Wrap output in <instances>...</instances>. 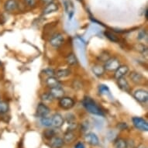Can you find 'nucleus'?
<instances>
[{
	"mask_svg": "<svg viewBox=\"0 0 148 148\" xmlns=\"http://www.w3.org/2000/svg\"><path fill=\"white\" fill-rule=\"evenodd\" d=\"M83 107L86 109V111L92 115L99 116H104V112L100 108L98 104L95 102V100H93L92 98L86 96L83 99L82 102Z\"/></svg>",
	"mask_w": 148,
	"mask_h": 148,
	"instance_id": "1",
	"label": "nucleus"
},
{
	"mask_svg": "<svg viewBox=\"0 0 148 148\" xmlns=\"http://www.w3.org/2000/svg\"><path fill=\"white\" fill-rule=\"evenodd\" d=\"M75 102L73 99L72 98L68 97V96H64L59 99L58 106L61 109L64 110H69L71 109L73 107L75 106Z\"/></svg>",
	"mask_w": 148,
	"mask_h": 148,
	"instance_id": "2",
	"label": "nucleus"
},
{
	"mask_svg": "<svg viewBox=\"0 0 148 148\" xmlns=\"http://www.w3.org/2000/svg\"><path fill=\"white\" fill-rule=\"evenodd\" d=\"M132 122L135 128L140 130V131L147 132L148 130V123L147 121L143 118L139 116H134L132 119Z\"/></svg>",
	"mask_w": 148,
	"mask_h": 148,
	"instance_id": "3",
	"label": "nucleus"
},
{
	"mask_svg": "<svg viewBox=\"0 0 148 148\" xmlns=\"http://www.w3.org/2000/svg\"><path fill=\"white\" fill-rule=\"evenodd\" d=\"M121 65L120 61L116 58H110L105 62L104 68L108 71H115L119 66Z\"/></svg>",
	"mask_w": 148,
	"mask_h": 148,
	"instance_id": "4",
	"label": "nucleus"
},
{
	"mask_svg": "<svg viewBox=\"0 0 148 148\" xmlns=\"http://www.w3.org/2000/svg\"><path fill=\"white\" fill-rule=\"evenodd\" d=\"M134 97L140 103H146L148 100V92L147 90L139 88L134 91Z\"/></svg>",
	"mask_w": 148,
	"mask_h": 148,
	"instance_id": "5",
	"label": "nucleus"
},
{
	"mask_svg": "<svg viewBox=\"0 0 148 148\" xmlns=\"http://www.w3.org/2000/svg\"><path fill=\"white\" fill-rule=\"evenodd\" d=\"M50 112H51V109L45 103L40 102V103L37 105V107H36V115H37L38 117L42 118V117L48 116Z\"/></svg>",
	"mask_w": 148,
	"mask_h": 148,
	"instance_id": "6",
	"label": "nucleus"
},
{
	"mask_svg": "<svg viewBox=\"0 0 148 148\" xmlns=\"http://www.w3.org/2000/svg\"><path fill=\"white\" fill-rule=\"evenodd\" d=\"M130 78L135 85H143L144 82H146V79L143 75H142L140 73L136 72V71H132L130 74Z\"/></svg>",
	"mask_w": 148,
	"mask_h": 148,
	"instance_id": "7",
	"label": "nucleus"
},
{
	"mask_svg": "<svg viewBox=\"0 0 148 148\" xmlns=\"http://www.w3.org/2000/svg\"><path fill=\"white\" fill-rule=\"evenodd\" d=\"M51 118H52V126H53L54 128H61V126L64 125V119L62 116V115L60 114V113H55V114H53L51 116Z\"/></svg>",
	"mask_w": 148,
	"mask_h": 148,
	"instance_id": "8",
	"label": "nucleus"
},
{
	"mask_svg": "<svg viewBox=\"0 0 148 148\" xmlns=\"http://www.w3.org/2000/svg\"><path fill=\"white\" fill-rule=\"evenodd\" d=\"M84 138H85V142H87L90 145L95 147V146H98L99 144V137L94 133H88V134H85Z\"/></svg>",
	"mask_w": 148,
	"mask_h": 148,
	"instance_id": "9",
	"label": "nucleus"
},
{
	"mask_svg": "<svg viewBox=\"0 0 148 148\" xmlns=\"http://www.w3.org/2000/svg\"><path fill=\"white\" fill-rule=\"evenodd\" d=\"M64 41V37L62 34H57L50 40V44L53 47H59Z\"/></svg>",
	"mask_w": 148,
	"mask_h": 148,
	"instance_id": "10",
	"label": "nucleus"
},
{
	"mask_svg": "<svg viewBox=\"0 0 148 148\" xmlns=\"http://www.w3.org/2000/svg\"><path fill=\"white\" fill-rule=\"evenodd\" d=\"M129 71H130V68L127 65H120L116 70L115 71L114 78L116 80L119 78H124L129 73Z\"/></svg>",
	"mask_w": 148,
	"mask_h": 148,
	"instance_id": "11",
	"label": "nucleus"
},
{
	"mask_svg": "<svg viewBox=\"0 0 148 148\" xmlns=\"http://www.w3.org/2000/svg\"><path fill=\"white\" fill-rule=\"evenodd\" d=\"M46 85L50 88H53L57 87H61V82H60L58 78L54 77V76H50L47 77L46 79Z\"/></svg>",
	"mask_w": 148,
	"mask_h": 148,
	"instance_id": "12",
	"label": "nucleus"
},
{
	"mask_svg": "<svg viewBox=\"0 0 148 148\" xmlns=\"http://www.w3.org/2000/svg\"><path fill=\"white\" fill-rule=\"evenodd\" d=\"M18 8V3L16 0H6L4 3V10L6 12H12Z\"/></svg>",
	"mask_w": 148,
	"mask_h": 148,
	"instance_id": "13",
	"label": "nucleus"
},
{
	"mask_svg": "<svg viewBox=\"0 0 148 148\" xmlns=\"http://www.w3.org/2000/svg\"><path fill=\"white\" fill-rule=\"evenodd\" d=\"M50 94H51L54 99H60L61 98L64 96V90L63 89L62 87H57V88H50Z\"/></svg>",
	"mask_w": 148,
	"mask_h": 148,
	"instance_id": "14",
	"label": "nucleus"
},
{
	"mask_svg": "<svg viewBox=\"0 0 148 148\" xmlns=\"http://www.w3.org/2000/svg\"><path fill=\"white\" fill-rule=\"evenodd\" d=\"M117 85H118V87L121 90L124 91V92H129L130 90L129 82L125 78H121L117 79Z\"/></svg>",
	"mask_w": 148,
	"mask_h": 148,
	"instance_id": "15",
	"label": "nucleus"
},
{
	"mask_svg": "<svg viewBox=\"0 0 148 148\" xmlns=\"http://www.w3.org/2000/svg\"><path fill=\"white\" fill-rule=\"evenodd\" d=\"M64 145L63 139L59 136H54L51 140V146L52 148H62Z\"/></svg>",
	"mask_w": 148,
	"mask_h": 148,
	"instance_id": "16",
	"label": "nucleus"
},
{
	"mask_svg": "<svg viewBox=\"0 0 148 148\" xmlns=\"http://www.w3.org/2000/svg\"><path fill=\"white\" fill-rule=\"evenodd\" d=\"M76 138V135L73 131H70V130H67L64 133L63 136V140L64 143H71L72 142L75 141Z\"/></svg>",
	"mask_w": 148,
	"mask_h": 148,
	"instance_id": "17",
	"label": "nucleus"
},
{
	"mask_svg": "<svg viewBox=\"0 0 148 148\" xmlns=\"http://www.w3.org/2000/svg\"><path fill=\"white\" fill-rule=\"evenodd\" d=\"M58 10V4L54 3H49L47 5V6L43 10V13L44 15H48L50 13H52V12H57Z\"/></svg>",
	"mask_w": 148,
	"mask_h": 148,
	"instance_id": "18",
	"label": "nucleus"
},
{
	"mask_svg": "<svg viewBox=\"0 0 148 148\" xmlns=\"http://www.w3.org/2000/svg\"><path fill=\"white\" fill-rule=\"evenodd\" d=\"M92 72L94 73V75L97 77H102V76L104 75L105 74V70L104 67L102 65H100V64H95V65L92 66Z\"/></svg>",
	"mask_w": 148,
	"mask_h": 148,
	"instance_id": "19",
	"label": "nucleus"
},
{
	"mask_svg": "<svg viewBox=\"0 0 148 148\" xmlns=\"http://www.w3.org/2000/svg\"><path fill=\"white\" fill-rule=\"evenodd\" d=\"M71 70L69 68H64V69H60L58 70L55 72L57 78H64L71 75Z\"/></svg>",
	"mask_w": 148,
	"mask_h": 148,
	"instance_id": "20",
	"label": "nucleus"
},
{
	"mask_svg": "<svg viewBox=\"0 0 148 148\" xmlns=\"http://www.w3.org/2000/svg\"><path fill=\"white\" fill-rule=\"evenodd\" d=\"M66 63L69 66H75L78 64V59L75 54L73 53H71L68 54L66 58Z\"/></svg>",
	"mask_w": 148,
	"mask_h": 148,
	"instance_id": "21",
	"label": "nucleus"
},
{
	"mask_svg": "<svg viewBox=\"0 0 148 148\" xmlns=\"http://www.w3.org/2000/svg\"><path fill=\"white\" fill-rule=\"evenodd\" d=\"M114 148H127L126 141L123 138H117L113 143Z\"/></svg>",
	"mask_w": 148,
	"mask_h": 148,
	"instance_id": "22",
	"label": "nucleus"
},
{
	"mask_svg": "<svg viewBox=\"0 0 148 148\" xmlns=\"http://www.w3.org/2000/svg\"><path fill=\"white\" fill-rule=\"evenodd\" d=\"M40 99L41 100L44 102H47V103H50V102H52L54 100V99L53 98V96L50 94V92H44L40 96Z\"/></svg>",
	"mask_w": 148,
	"mask_h": 148,
	"instance_id": "23",
	"label": "nucleus"
},
{
	"mask_svg": "<svg viewBox=\"0 0 148 148\" xmlns=\"http://www.w3.org/2000/svg\"><path fill=\"white\" fill-rule=\"evenodd\" d=\"M44 137L47 140H51V139L56 136V132L53 129H47L44 132Z\"/></svg>",
	"mask_w": 148,
	"mask_h": 148,
	"instance_id": "24",
	"label": "nucleus"
},
{
	"mask_svg": "<svg viewBox=\"0 0 148 148\" xmlns=\"http://www.w3.org/2000/svg\"><path fill=\"white\" fill-rule=\"evenodd\" d=\"M40 123L44 126L51 127L52 126V118L49 116H45L40 118Z\"/></svg>",
	"mask_w": 148,
	"mask_h": 148,
	"instance_id": "25",
	"label": "nucleus"
},
{
	"mask_svg": "<svg viewBox=\"0 0 148 148\" xmlns=\"http://www.w3.org/2000/svg\"><path fill=\"white\" fill-rule=\"evenodd\" d=\"M9 110V105L6 102L0 100V116L5 114Z\"/></svg>",
	"mask_w": 148,
	"mask_h": 148,
	"instance_id": "26",
	"label": "nucleus"
},
{
	"mask_svg": "<svg viewBox=\"0 0 148 148\" xmlns=\"http://www.w3.org/2000/svg\"><path fill=\"white\" fill-rule=\"evenodd\" d=\"M99 93L101 95H110V92H109V88L105 85H101L99 86Z\"/></svg>",
	"mask_w": 148,
	"mask_h": 148,
	"instance_id": "27",
	"label": "nucleus"
},
{
	"mask_svg": "<svg viewBox=\"0 0 148 148\" xmlns=\"http://www.w3.org/2000/svg\"><path fill=\"white\" fill-rule=\"evenodd\" d=\"M105 35L106 36L107 38L109 40H110L112 42H118L119 41V39L117 38L116 36L114 35V34H112V33H110V32H105Z\"/></svg>",
	"mask_w": 148,
	"mask_h": 148,
	"instance_id": "28",
	"label": "nucleus"
},
{
	"mask_svg": "<svg viewBox=\"0 0 148 148\" xmlns=\"http://www.w3.org/2000/svg\"><path fill=\"white\" fill-rule=\"evenodd\" d=\"M65 119L68 122V124L71 123H74V122H75V116L72 113H68V114L66 115Z\"/></svg>",
	"mask_w": 148,
	"mask_h": 148,
	"instance_id": "29",
	"label": "nucleus"
},
{
	"mask_svg": "<svg viewBox=\"0 0 148 148\" xmlns=\"http://www.w3.org/2000/svg\"><path fill=\"white\" fill-rule=\"evenodd\" d=\"M110 58L109 56V53L107 52H104L103 53H102L101 55H99V59L100 61H102V62H106V61H108L109 59Z\"/></svg>",
	"mask_w": 148,
	"mask_h": 148,
	"instance_id": "30",
	"label": "nucleus"
},
{
	"mask_svg": "<svg viewBox=\"0 0 148 148\" xmlns=\"http://www.w3.org/2000/svg\"><path fill=\"white\" fill-rule=\"evenodd\" d=\"M44 73H45V75H47L48 77H50V76H54V75H55V71L51 68L45 69V70H44Z\"/></svg>",
	"mask_w": 148,
	"mask_h": 148,
	"instance_id": "31",
	"label": "nucleus"
},
{
	"mask_svg": "<svg viewBox=\"0 0 148 148\" xmlns=\"http://www.w3.org/2000/svg\"><path fill=\"white\" fill-rule=\"evenodd\" d=\"M117 128L119 129V130H124L128 128V126H127L126 123H119L117 124Z\"/></svg>",
	"mask_w": 148,
	"mask_h": 148,
	"instance_id": "32",
	"label": "nucleus"
},
{
	"mask_svg": "<svg viewBox=\"0 0 148 148\" xmlns=\"http://www.w3.org/2000/svg\"><path fill=\"white\" fill-rule=\"evenodd\" d=\"M25 3L29 7H34L36 5V0H24Z\"/></svg>",
	"mask_w": 148,
	"mask_h": 148,
	"instance_id": "33",
	"label": "nucleus"
},
{
	"mask_svg": "<svg viewBox=\"0 0 148 148\" xmlns=\"http://www.w3.org/2000/svg\"><path fill=\"white\" fill-rule=\"evenodd\" d=\"M147 36L145 34H144V31H141L140 32V34H139V36H138V39L139 40H143L145 36Z\"/></svg>",
	"mask_w": 148,
	"mask_h": 148,
	"instance_id": "34",
	"label": "nucleus"
},
{
	"mask_svg": "<svg viewBox=\"0 0 148 148\" xmlns=\"http://www.w3.org/2000/svg\"><path fill=\"white\" fill-rule=\"evenodd\" d=\"M75 148H85V145H84V143H82V142H78V143H76Z\"/></svg>",
	"mask_w": 148,
	"mask_h": 148,
	"instance_id": "35",
	"label": "nucleus"
},
{
	"mask_svg": "<svg viewBox=\"0 0 148 148\" xmlns=\"http://www.w3.org/2000/svg\"><path fill=\"white\" fill-rule=\"evenodd\" d=\"M42 2L44 3H46V4H49V3H53V0H41Z\"/></svg>",
	"mask_w": 148,
	"mask_h": 148,
	"instance_id": "36",
	"label": "nucleus"
},
{
	"mask_svg": "<svg viewBox=\"0 0 148 148\" xmlns=\"http://www.w3.org/2000/svg\"><path fill=\"white\" fill-rule=\"evenodd\" d=\"M137 148H147V147H146L145 146H143V145H140Z\"/></svg>",
	"mask_w": 148,
	"mask_h": 148,
	"instance_id": "37",
	"label": "nucleus"
}]
</instances>
